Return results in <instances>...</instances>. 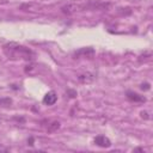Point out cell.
Instances as JSON below:
<instances>
[{
  "instance_id": "1",
  "label": "cell",
  "mask_w": 153,
  "mask_h": 153,
  "mask_svg": "<svg viewBox=\"0 0 153 153\" xmlns=\"http://www.w3.org/2000/svg\"><path fill=\"white\" fill-rule=\"evenodd\" d=\"M110 7V2L108 0H92L87 2H69L65 5L61 11L65 14H73L78 11L85 10H106Z\"/></svg>"
},
{
  "instance_id": "2",
  "label": "cell",
  "mask_w": 153,
  "mask_h": 153,
  "mask_svg": "<svg viewBox=\"0 0 153 153\" xmlns=\"http://www.w3.org/2000/svg\"><path fill=\"white\" fill-rule=\"evenodd\" d=\"M5 55L10 60H25L30 61L33 59V51L27 47H24L18 43H7L2 47Z\"/></svg>"
},
{
  "instance_id": "3",
  "label": "cell",
  "mask_w": 153,
  "mask_h": 153,
  "mask_svg": "<svg viewBox=\"0 0 153 153\" xmlns=\"http://www.w3.org/2000/svg\"><path fill=\"white\" fill-rule=\"evenodd\" d=\"M93 142H94V145H97V146H99L102 148H109L111 146L110 139L106 137L105 135H98V136H96L94 140H93Z\"/></svg>"
},
{
  "instance_id": "4",
  "label": "cell",
  "mask_w": 153,
  "mask_h": 153,
  "mask_svg": "<svg viewBox=\"0 0 153 153\" xmlns=\"http://www.w3.org/2000/svg\"><path fill=\"white\" fill-rule=\"evenodd\" d=\"M94 54V50L92 48H80L79 50H76L74 53V57L79 59V57H91Z\"/></svg>"
},
{
  "instance_id": "5",
  "label": "cell",
  "mask_w": 153,
  "mask_h": 153,
  "mask_svg": "<svg viewBox=\"0 0 153 153\" xmlns=\"http://www.w3.org/2000/svg\"><path fill=\"white\" fill-rule=\"evenodd\" d=\"M126 94L130 102H134V103H145L146 102V98L143 96H140L139 93H136L134 91H127Z\"/></svg>"
},
{
  "instance_id": "6",
  "label": "cell",
  "mask_w": 153,
  "mask_h": 153,
  "mask_svg": "<svg viewBox=\"0 0 153 153\" xmlns=\"http://www.w3.org/2000/svg\"><path fill=\"white\" fill-rule=\"evenodd\" d=\"M57 100V94L54 91H49L44 97H43V103L45 105H54Z\"/></svg>"
},
{
  "instance_id": "7",
  "label": "cell",
  "mask_w": 153,
  "mask_h": 153,
  "mask_svg": "<svg viewBox=\"0 0 153 153\" xmlns=\"http://www.w3.org/2000/svg\"><path fill=\"white\" fill-rule=\"evenodd\" d=\"M78 79H79V81L80 82H86V84H88V82H92L93 80H94V76H93V74H91V73H88V72H86V73H82V74H80L79 76H78Z\"/></svg>"
},
{
  "instance_id": "8",
  "label": "cell",
  "mask_w": 153,
  "mask_h": 153,
  "mask_svg": "<svg viewBox=\"0 0 153 153\" xmlns=\"http://www.w3.org/2000/svg\"><path fill=\"white\" fill-rule=\"evenodd\" d=\"M60 128V122L59 121H49L48 126H47V131L48 133H54Z\"/></svg>"
},
{
  "instance_id": "9",
  "label": "cell",
  "mask_w": 153,
  "mask_h": 153,
  "mask_svg": "<svg viewBox=\"0 0 153 153\" xmlns=\"http://www.w3.org/2000/svg\"><path fill=\"white\" fill-rule=\"evenodd\" d=\"M12 103V100L10 98H5V99H0V106H10Z\"/></svg>"
},
{
  "instance_id": "10",
  "label": "cell",
  "mask_w": 153,
  "mask_h": 153,
  "mask_svg": "<svg viewBox=\"0 0 153 153\" xmlns=\"http://www.w3.org/2000/svg\"><path fill=\"white\" fill-rule=\"evenodd\" d=\"M140 115H141V117H142V118H145V120H148V118L151 117V116H149V114H148L147 111H141V112H140Z\"/></svg>"
},
{
  "instance_id": "11",
  "label": "cell",
  "mask_w": 153,
  "mask_h": 153,
  "mask_svg": "<svg viewBox=\"0 0 153 153\" xmlns=\"http://www.w3.org/2000/svg\"><path fill=\"white\" fill-rule=\"evenodd\" d=\"M141 90H149V84L148 82H145V84H141Z\"/></svg>"
},
{
  "instance_id": "12",
  "label": "cell",
  "mask_w": 153,
  "mask_h": 153,
  "mask_svg": "<svg viewBox=\"0 0 153 153\" xmlns=\"http://www.w3.org/2000/svg\"><path fill=\"white\" fill-rule=\"evenodd\" d=\"M4 2H6V0H0V4H4Z\"/></svg>"
},
{
  "instance_id": "13",
  "label": "cell",
  "mask_w": 153,
  "mask_h": 153,
  "mask_svg": "<svg viewBox=\"0 0 153 153\" xmlns=\"http://www.w3.org/2000/svg\"><path fill=\"white\" fill-rule=\"evenodd\" d=\"M0 151H1V148H0Z\"/></svg>"
},
{
  "instance_id": "14",
  "label": "cell",
  "mask_w": 153,
  "mask_h": 153,
  "mask_svg": "<svg viewBox=\"0 0 153 153\" xmlns=\"http://www.w3.org/2000/svg\"><path fill=\"white\" fill-rule=\"evenodd\" d=\"M0 121H1V118H0Z\"/></svg>"
}]
</instances>
